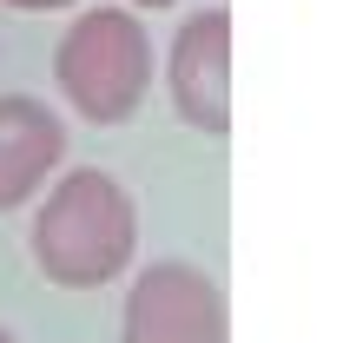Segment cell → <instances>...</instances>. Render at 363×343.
<instances>
[{
    "label": "cell",
    "mask_w": 363,
    "mask_h": 343,
    "mask_svg": "<svg viewBox=\"0 0 363 343\" xmlns=\"http://www.w3.org/2000/svg\"><path fill=\"white\" fill-rule=\"evenodd\" d=\"M139 251V205L113 172L99 165H60L33 211V264L60 291H99L125 277Z\"/></svg>",
    "instance_id": "1"
},
{
    "label": "cell",
    "mask_w": 363,
    "mask_h": 343,
    "mask_svg": "<svg viewBox=\"0 0 363 343\" xmlns=\"http://www.w3.org/2000/svg\"><path fill=\"white\" fill-rule=\"evenodd\" d=\"M53 86L86 125H125L152 93V33L133 7H86L53 47Z\"/></svg>",
    "instance_id": "2"
},
{
    "label": "cell",
    "mask_w": 363,
    "mask_h": 343,
    "mask_svg": "<svg viewBox=\"0 0 363 343\" xmlns=\"http://www.w3.org/2000/svg\"><path fill=\"white\" fill-rule=\"evenodd\" d=\"M225 291L211 284V271L159 257L133 277L119 310V343H225Z\"/></svg>",
    "instance_id": "3"
},
{
    "label": "cell",
    "mask_w": 363,
    "mask_h": 343,
    "mask_svg": "<svg viewBox=\"0 0 363 343\" xmlns=\"http://www.w3.org/2000/svg\"><path fill=\"white\" fill-rule=\"evenodd\" d=\"M165 93L172 113L205 139L231 133V13L225 7H199L179 20L172 53H165Z\"/></svg>",
    "instance_id": "4"
},
{
    "label": "cell",
    "mask_w": 363,
    "mask_h": 343,
    "mask_svg": "<svg viewBox=\"0 0 363 343\" xmlns=\"http://www.w3.org/2000/svg\"><path fill=\"white\" fill-rule=\"evenodd\" d=\"M67 165V119L33 93H0V211H20Z\"/></svg>",
    "instance_id": "5"
},
{
    "label": "cell",
    "mask_w": 363,
    "mask_h": 343,
    "mask_svg": "<svg viewBox=\"0 0 363 343\" xmlns=\"http://www.w3.org/2000/svg\"><path fill=\"white\" fill-rule=\"evenodd\" d=\"M7 7H20V13H67L73 0H7Z\"/></svg>",
    "instance_id": "6"
},
{
    "label": "cell",
    "mask_w": 363,
    "mask_h": 343,
    "mask_svg": "<svg viewBox=\"0 0 363 343\" xmlns=\"http://www.w3.org/2000/svg\"><path fill=\"white\" fill-rule=\"evenodd\" d=\"M125 7H139V13H165V7H179V0H125Z\"/></svg>",
    "instance_id": "7"
},
{
    "label": "cell",
    "mask_w": 363,
    "mask_h": 343,
    "mask_svg": "<svg viewBox=\"0 0 363 343\" xmlns=\"http://www.w3.org/2000/svg\"><path fill=\"white\" fill-rule=\"evenodd\" d=\"M0 343H13V337H7V330H0Z\"/></svg>",
    "instance_id": "8"
}]
</instances>
